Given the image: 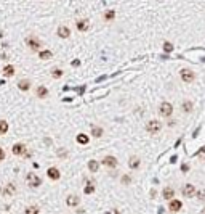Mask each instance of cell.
<instances>
[{
	"mask_svg": "<svg viewBox=\"0 0 205 214\" xmlns=\"http://www.w3.org/2000/svg\"><path fill=\"white\" fill-rule=\"evenodd\" d=\"M180 76H181V81L183 82H192L196 79V72L192 71V69H189V68H183V69L180 71Z\"/></svg>",
	"mask_w": 205,
	"mask_h": 214,
	"instance_id": "cell-1",
	"label": "cell"
},
{
	"mask_svg": "<svg viewBox=\"0 0 205 214\" xmlns=\"http://www.w3.org/2000/svg\"><path fill=\"white\" fill-rule=\"evenodd\" d=\"M26 179H27V184H29L31 188H37V187H40V185H42V179L39 177L37 174H34V172H29L26 176Z\"/></svg>",
	"mask_w": 205,
	"mask_h": 214,
	"instance_id": "cell-2",
	"label": "cell"
},
{
	"mask_svg": "<svg viewBox=\"0 0 205 214\" xmlns=\"http://www.w3.org/2000/svg\"><path fill=\"white\" fill-rule=\"evenodd\" d=\"M159 113H160V116L163 118H170L173 113V106L172 103H168V101H162L160 106H159Z\"/></svg>",
	"mask_w": 205,
	"mask_h": 214,
	"instance_id": "cell-3",
	"label": "cell"
},
{
	"mask_svg": "<svg viewBox=\"0 0 205 214\" xmlns=\"http://www.w3.org/2000/svg\"><path fill=\"white\" fill-rule=\"evenodd\" d=\"M160 129H162V124L160 122H159L157 119H151L149 122H147L146 124V131L147 132H149V134H159V132H160Z\"/></svg>",
	"mask_w": 205,
	"mask_h": 214,
	"instance_id": "cell-4",
	"label": "cell"
},
{
	"mask_svg": "<svg viewBox=\"0 0 205 214\" xmlns=\"http://www.w3.org/2000/svg\"><path fill=\"white\" fill-rule=\"evenodd\" d=\"M26 45L32 50V52H39L40 47H42V40H39V39H35V37H27L26 39Z\"/></svg>",
	"mask_w": 205,
	"mask_h": 214,
	"instance_id": "cell-5",
	"label": "cell"
},
{
	"mask_svg": "<svg viewBox=\"0 0 205 214\" xmlns=\"http://www.w3.org/2000/svg\"><path fill=\"white\" fill-rule=\"evenodd\" d=\"M181 193H183L186 198H192V196L197 195V190L192 184H186V185H183V188H181Z\"/></svg>",
	"mask_w": 205,
	"mask_h": 214,
	"instance_id": "cell-6",
	"label": "cell"
},
{
	"mask_svg": "<svg viewBox=\"0 0 205 214\" xmlns=\"http://www.w3.org/2000/svg\"><path fill=\"white\" fill-rule=\"evenodd\" d=\"M11 151H13V155L16 156H26V145L24 143H16L11 146Z\"/></svg>",
	"mask_w": 205,
	"mask_h": 214,
	"instance_id": "cell-7",
	"label": "cell"
},
{
	"mask_svg": "<svg viewBox=\"0 0 205 214\" xmlns=\"http://www.w3.org/2000/svg\"><path fill=\"white\" fill-rule=\"evenodd\" d=\"M181 208H183V203L180 200H172L170 205H168V211L170 212H178V211H181Z\"/></svg>",
	"mask_w": 205,
	"mask_h": 214,
	"instance_id": "cell-8",
	"label": "cell"
},
{
	"mask_svg": "<svg viewBox=\"0 0 205 214\" xmlns=\"http://www.w3.org/2000/svg\"><path fill=\"white\" fill-rule=\"evenodd\" d=\"M76 27H77V31H80V32H87L90 29V23H88V19H79L76 23Z\"/></svg>",
	"mask_w": 205,
	"mask_h": 214,
	"instance_id": "cell-9",
	"label": "cell"
},
{
	"mask_svg": "<svg viewBox=\"0 0 205 214\" xmlns=\"http://www.w3.org/2000/svg\"><path fill=\"white\" fill-rule=\"evenodd\" d=\"M56 34H58V37L59 39H69L71 36V29L67 26H59L58 27V31H56Z\"/></svg>",
	"mask_w": 205,
	"mask_h": 214,
	"instance_id": "cell-10",
	"label": "cell"
},
{
	"mask_svg": "<svg viewBox=\"0 0 205 214\" xmlns=\"http://www.w3.org/2000/svg\"><path fill=\"white\" fill-rule=\"evenodd\" d=\"M47 176H48V179H51V180H59L61 172H59L58 167H50L48 171H47Z\"/></svg>",
	"mask_w": 205,
	"mask_h": 214,
	"instance_id": "cell-11",
	"label": "cell"
},
{
	"mask_svg": "<svg viewBox=\"0 0 205 214\" xmlns=\"http://www.w3.org/2000/svg\"><path fill=\"white\" fill-rule=\"evenodd\" d=\"M79 203H80V198H79L77 195H69L66 198V205L69 206V208H76L79 206Z\"/></svg>",
	"mask_w": 205,
	"mask_h": 214,
	"instance_id": "cell-12",
	"label": "cell"
},
{
	"mask_svg": "<svg viewBox=\"0 0 205 214\" xmlns=\"http://www.w3.org/2000/svg\"><path fill=\"white\" fill-rule=\"evenodd\" d=\"M162 196H163L165 200L172 201V200H175V190H173L172 187H165V188L162 190Z\"/></svg>",
	"mask_w": 205,
	"mask_h": 214,
	"instance_id": "cell-13",
	"label": "cell"
},
{
	"mask_svg": "<svg viewBox=\"0 0 205 214\" xmlns=\"http://www.w3.org/2000/svg\"><path fill=\"white\" fill-rule=\"evenodd\" d=\"M141 166V160L136 155H133V156H130V160H128V167L130 169H138Z\"/></svg>",
	"mask_w": 205,
	"mask_h": 214,
	"instance_id": "cell-14",
	"label": "cell"
},
{
	"mask_svg": "<svg viewBox=\"0 0 205 214\" xmlns=\"http://www.w3.org/2000/svg\"><path fill=\"white\" fill-rule=\"evenodd\" d=\"M18 89L21 92H27L31 89V81L29 79H21V81H18Z\"/></svg>",
	"mask_w": 205,
	"mask_h": 214,
	"instance_id": "cell-15",
	"label": "cell"
},
{
	"mask_svg": "<svg viewBox=\"0 0 205 214\" xmlns=\"http://www.w3.org/2000/svg\"><path fill=\"white\" fill-rule=\"evenodd\" d=\"M102 164L107 167H116L117 166V160L114 156H104L102 158Z\"/></svg>",
	"mask_w": 205,
	"mask_h": 214,
	"instance_id": "cell-16",
	"label": "cell"
},
{
	"mask_svg": "<svg viewBox=\"0 0 205 214\" xmlns=\"http://www.w3.org/2000/svg\"><path fill=\"white\" fill-rule=\"evenodd\" d=\"M35 95H37V98H47L48 97V89L45 86H39L37 90H35Z\"/></svg>",
	"mask_w": 205,
	"mask_h": 214,
	"instance_id": "cell-17",
	"label": "cell"
},
{
	"mask_svg": "<svg viewBox=\"0 0 205 214\" xmlns=\"http://www.w3.org/2000/svg\"><path fill=\"white\" fill-rule=\"evenodd\" d=\"M2 74L5 77H11V76L15 74V66L13 65H5L3 69H2Z\"/></svg>",
	"mask_w": 205,
	"mask_h": 214,
	"instance_id": "cell-18",
	"label": "cell"
},
{
	"mask_svg": "<svg viewBox=\"0 0 205 214\" xmlns=\"http://www.w3.org/2000/svg\"><path fill=\"white\" fill-rule=\"evenodd\" d=\"M15 191H16V185L15 184H7V187L3 190V195L11 196V195H15Z\"/></svg>",
	"mask_w": 205,
	"mask_h": 214,
	"instance_id": "cell-19",
	"label": "cell"
},
{
	"mask_svg": "<svg viewBox=\"0 0 205 214\" xmlns=\"http://www.w3.org/2000/svg\"><path fill=\"white\" fill-rule=\"evenodd\" d=\"M39 58L40 60H50V58H53V52H51V50H42V52H39Z\"/></svg>",
	"mask_w": 205,
	"mask_h": 214,
	"instance_id": "cell-20",
	"label": "cell"
},
{
	"mask_svg": "<svg viewBox=\"0 0 205 214\" xmlns=\"http://www.w3.org/2000/svg\"><path fill=\"white\" fill-rule=\"evenodd\" d=\"M24 214H40V208L35 205H31L24 209Z\"/></svg>",
	"mask_w": 205,
	"mask_h": 214,
	"instance_id": "cell-21",
	"label": "cell"
},
{
	"mask_svg": "<svg viewBox=\"0 0 205 214\" xmlns=\"http://www.w3.org/2000/svg\"><path fill=\"white\" fill-rule=\"evenodd\" d=\"M102 134H104L102 127H99V126H93V127H92V135H93V137L98 139V137H101Z\"/></svg>",
	"mask_w": 205,
	"mask_h": 214,
	"instance_id": "cell-22",
	"label": "cell"
},
{
	"mask_svg": "<svg viewBox=\"0 0 205 214\" xmlns=\"http://www.w3.org/2000/svg\"><path fill=\"white\" fill-rule=\"evenodd\" d=\"M88 169H90L92 172H96V171L99 169V163L95 161V160H90V161H88Z\"/></svg>",
	"mask_w": 205,
	"mask_h": 214,
	"instance_id": "cell-23",
	"label": "cell"
},
{
	"mask_svg": "<svg viewBox=\"0 0 205 214\" xmlns=\"http://www.w3.org/2000/svg\"><path fill=\"white\" fill-rule=\"evenodd\" d=\"M8 132V122L5 119H0V135H5Z\"/></svg>",
	"mask_w": 205,
	"mask_h": 214,
	"instance_id": "cell-24",
	"label": "cell"
},
{
	"mask_svg": "<svg viewBox=\"0 0 205 214\" xmlns=\"http://www.w3.org/2000/svg\"><path fill=\"white\" fill-rule=\"evenodd\" d=\"M77 142L80 143V145H87L90 140H88V137H87L85 134H79V135H77Z\"/></svg>",
	"mask_w": 205,
	"mask_h": 214,
	"instance_id": "cell-25",
	"label": "cell"
},
{
	"mask_svg": "<svg viewBox=\"0 0 205 214\" xmlns=\"http://www.w3.org/2000/svg\"><path fill=\"white\" fill-rule=\"evenodd\" d=\"M183 111L184 113H191L192 111V101H189V100L183 101Z\"/></svg>",
	"mask_w": 205,
	"mask_h": 214,
	"instance_id": "cell-26",
	"label": "cell"
},
{
	"mask_svg": "<svg viewBox=\"0 0 205 214\" xmlns=\"http://www.w3.org/2000/svg\"><path fill=\"white\" fill-rule=\"evenodd\" d=\"M114 18H116V11H112V10H107L106 13H104V19H106V21H112Z\"/></svg>",
	"mask_w": 205,
	"mask_h": 214,
	"instance_id": "cell-27",
	"label": "cell"
},
{
	"mask_svg": "<svg viewBox=\"0 0 205 214\" xmlns=\"http://www.w3.org/2000/svg\"><path fill=\"white\" fill-rule=\"evenodd\" d=\"M83 193H85V195H92V193H95V185H93V184H88L87 187L83 188Z\"/></svg>",
	"mask_w": 205,
	"mask_h": 214,
	"instance_id": "cell-28",
	"label": "cell"
},
{
	"mask_svg": "<svg viewBox=\"0 0 205 214\" xmlns=\"http://www.w3.org/2000/svg\"><path fill=\"white\" fill-rule=\"evenodd\" d=\"M61 76H62V69H58V68H56V69H53V71H51V77L59 79Z\"/></svg>",
	"mask_w": 205,
	"mask_h": 214,
	"instance_id": "cell-29",
	"label": "cell"
},
{
	"mask_svg": "<svg viewBox=\"0 0 205 214\" xmlns=\"http://www.w3.org/2000/svg\"><path fill=\"white\" fill-rule=\"evenodd\" d=\"M56 155H58V158H66V156H67V150L59 148L58 151H56Z\"/></svg>",
	"mask_w": 205,
	"mask_h": 214,
	"instance_id": "cell-30",
	"label": "cell"
},
{
	"mask_svg": "<svg viewBox=\"0 0 205 214\" xmlns=\"http://www.w3.org/2000/svg\"><path fill=\"white\" fill-rule=\"evenodd\" d=\"M163 50H165V52H172V50H173V45L170 44V42H165V44H163Z\"/></svg>",
	"mask_w": 205,
	"mask_h": 214,
	"instance_id": "cell-31",
	"label": "cell"
},
{
	"mask_svg": "<svg viewBox=\"0 0 205 214\" xmlns=\"http://www.w3.org/2000/svg\"><path fill=\"white\" fill-rule=\"evenodd\" d=\"M130 182H132V177L130 176H122V184L123 185H128Z\"/></svg>",
	"mask_w": 205,
	"mask_h": 214,
	"instance_id": "cell-32",
	"label": "cell"
},
{
	"mask_svg": "<svg viewBox=\"0 0 205 214\" xmlns=\"http://www.w3.org/2000/svg\"><path fill=\"white\" fill-rule=\"evenodd\" d=\"M5 158H7V155H5V150L2 148V146H0V161H3Z\"/></svg>",
	"mask_w": 205,
	"mask_h": 214,
	"instance_id": "cell-33",
	"label": "cell"
},
{
	"mask_svg": "<svg viewBox=\"0 0 205 214\" xmlns=\"http://www.w3.org/2000/svg\"><path fill=\"white\" fill-rule=\"evenodd\" d=\"M197 196H199V200L205 201V191H200V193H197Z\"/></svg>",
	"mask_w": 205,
	"mask_h": 214,
	"instance_id": "cell-34",
	"label": "cell"
},
{
	"mask_svg": "<svg viewBox=\"0 0 205 214\" xmlns=\"http://www.w3.org/2000/svg\"><path fill=\"white\" fill-rule=\"evenodd\" d=\"M106 214H122V212L119 211V209H111V211H107Z\"/></svg>",
	"mask_w": 205,
	"mask_h": 214,
	"instance_id": "cell-35",
	"label": "cell"
},
{
	"mask_svg": "<svg viewBox=\"0 0 205 214\" xmlns=\"http://www.w3.org/2000/svg\"><path fill=\"white\" fill-rule=\"evenodd\" d=\"M79 65H80V61H79V60H74V61H72V66H74V68H77Z\"/></svg>",
	"mask_w": 205,
	"mask_h": 214,
	"instance_id": "cell-36",
	"label": "cell"
},
{
	"mask_svg": "<svg viewBox=\"0 0 205 214\" xmlns=\"http://www.w3.org/2000/svg\"><path fill=\"white\" fill-rule=\"evenodd\" d=\"M200 214H205V208H203V209H202V212Z\"/></svg>",
	"mask_w": 205,
	"mask_h": 214,
	"instance_id": "cell-37",
	"label": "cell"
}]
</instances>
